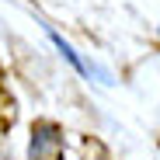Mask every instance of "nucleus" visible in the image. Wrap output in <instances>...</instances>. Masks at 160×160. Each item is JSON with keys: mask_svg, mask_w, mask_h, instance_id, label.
<instances>
[{"mask_svg": "<svg viewBox=\"0 0 160 160\" xmlns=\"http://www.w3.org/2000/svg\"><path fill=\"white\" fill-rule=\"evenodd\" d=\"M28 157L32 160H59L63 157V129L56 122H35Z\"/></svg>", "mask_w": 160, "mask_h": 160, "instance_id": "f257e3e1", "label": "nucleus"}]
</instances>
